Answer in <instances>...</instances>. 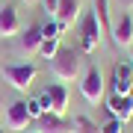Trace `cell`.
Returning <instances> with one entry per match:
<instances>
[{
  "instance_id": "obj_1",
  "label": "cell",
  "mask_w": 133,
  "mask_h": 133,
  "mask_svg": "<svg viewBox=\"0 0 133 133\" xmlns=\"http://www.w3.org/2000/svg\"><path fill=\"white\" fill-rule=\"evenodd\" d=\"M80 53H77L74 48H62L59 44V50L50 56V71L56 80H74L77 74H80Z\"/></svg>"
},
{
  "instance_id": "obj_2",
  "label": "cell",
  "mask_w": 133,
  "mask_h": 133,
  "mask_svg": "<svg viewBox=\"0 0 133 133\" xmlns=\"http://www.w3.org/2000/svg\"><path fill=\"white\" fill-rule=\"evenodd\" d=\"M80 44H83V53H92L101 44V24L95 18V9L86 12L83 21H80Z\"/></svg>"
},
{
  "instance_id": "obj_3",
  "label": "cell",
  "mask_w": 133,
  "mask_h": 133,
  "mask_svg": "<svg viewBox=\"0 0 133 133\" xmlns=\"http://www.w3.org/2000/svg\"><path fill=\"white\" fill-rule=\"evenodd\" d=\"M3 77H6L18 92H24L27 86L36 80V65H33V62H15V65H6V68H3Z\"/></svg>"
},
{
  "instance_id": "obj_4",
  "label": "cell",
  "mask_w": 133,
  "mask_h": 133,
  "mask_svg": "<svg viewBox=\"0 0 133 133\" xmlns=\"http://www.w3.org/2000/svg\"><path fill=\"white\" fill-rule=\"evenodd\" d=\"M80 92L89 104H98L104 98V77H101V68L98 65H89L83 74V83H80Z\"/></svg>"
},
{
  "instance_id": "obj_5",
  "label": "cell",
  "mask_w": 133,
  "mask_h": 133,
  "mask_svg": "<svg viewBox=\"0 0 133 133\" xmlns=\"http://www.w3.org/2000/svg\"><path fill=\"white\" fill-rule=\"evenodd\" d=\"M42 101H44V109H48V112L62 115V112H65V107H68V89H65L62 83H50L48 89H44Z\"/></svg>"
},
{
  "instance_id": "obj_6",
  "label": "cell",
  "mask_w": 133,
  "mask_h": 133,
  "mask_svg": "<svg viewBox=\"0 0 133 133\" xmlns=\"http://www.w3.org/2000/svg\"><path fill=\"white\" fill-rule=\"evenodd\" d=\"M38 121V133H77V124L68 121L65 115H53V112H44Z\"/></svg>"
},
{
  "instance_id": "obj_7",
  "label": "cell",
  "mask_w": 133,
  "mask_h": 133,
  "mask_svg": "<svg viewBox=\"0 0 133 133\" xmlns=\"http://www.w3.org/2000/svg\"><path fill=\"white\" fill-rule=\"evenodd\" d=\"M133 89V65L130 62H115L112 68V95H130Z\"/></svg>"
},
{
  "instance_id": "obj_8",
  "label": "cell",
  "mask_w": 133,
  "mask_h": 133,
  "mask_svg": "<svg viewBox=\"0 0 133 133\" xmlns=\"http://www.w3.org/2000/svg\"><path fill=\"white\" fill-rule=\"evenodd\" d=\"M109 36H112L115 48H130V44H133V18H130V15L115 18V21H112V30H109Z\"/></svg>"
},
{
  "instance_id": "obj_9",
  "label": "cell",
  "mask_w": 133,
  "mask_h": 133,
  "mask_svg": "<svg viewBox=\"0 0 133 133\" xmlns=\"http://www.w3.org/2000/svg\"><path fill=\"white\" fill-rule=\"evenodd\" d=\"M30 112H27V101H15L9 104L6 109V124H9V130H27L30 127Z\"/></svg>"
},
{
  "instance_id": "obj_10",
  "label": "cell",
  "mask_w": 133,
  "mask_h": 133,
  "mask_svg": "<svg viewBox=\"0 0 133 133\" xmlns=\"http://www.w3.org/2000/svg\"><path fill=\"white\" fill-rule=\"evenodd\" d=\"M107 109L112 112V118H118L121 124L133 115V101H130V95H112L107 101Z\"/></svg>"
},
{
  "instance_id": "obj_11",
  "label": "cell",
  "mask_w": 133,
  "mask_h": 133,
  "mask_svg": "<svg viewBox=\"0 0 133 133\" xmlns=\"http://www.w3.org/2000/svg\"><path fill=\"white\" fill-rule=\"evenodd\" d=\"M77 12H80V0H59V6H56V18H59L56 24H59V33H62L68 24H74Z\"/></svg>"
},
{
  "instance_id": "obj_12",
  "label": "cell",
  "mask_w": 133,
  "mask_h": 133,
  "mask_svg": "<svg viewBox=\"0 0 133 133\" xmlns=\"http://www.w3.org/2000/svg\"><path fill=\"white\" fill-rule=\"evenodd\" d=\"M21 30V21H18V12H15V6H3L0 9V36H15Z\"/></svg>"
},
{
  "instance_id": "obj_13",
  "label": "cell",
  "mask_w": 133,
  "mask_h": 133,
  "mask_svg": "<svg viewBox=\"0 0 133 133\" xmlns=\"http://www.w3.org/2000/svg\"><path fill=\"white\" fill-rule=\"evenodd\" d=\"M42 38H44V36H42V24H33L24 36H21V48H24L27 53H30V50H38Z\"/></svg>"
},
{
  "instance_id": "obj_14",
  "label": "cell",
  "mask_w": 133,
  "mask_h": 133,
  "mask_svg": "<svg viewBox=\"0 0 133 133\" xmlns=\"http://www.w3.org/2000/svg\"><path fill=\"white\" fill-rule=\"evenodd\" d=\"M95 18L101 24V33H109L112 24H109V9H107V0H95Z\"/></svg>"
},
{
  "instance_id": "obj_15",
  "label": "cell",
  "mask_w": 133,
  "mask_h": 133,
  "mask_svg": "<svg viewBox=\"0 0 133 133\" xmlns=\"http://www.w3.org/2000/svg\"><path fill=\"white\" fill-rule=\"evenodd\" d=\"M27 112H30V118H33V121L42 118V115L48 112V109H44V101H42V98H30V101H27Z\"/></svg>"
},
{
  "instance_id": "obj_16",
  "label": "cell",
  "mask_w": 133,
  "mask_h": 133,
  "mask_svg": "<svg viewBox=\"0 0 133 133\" xmlns=\"http://www.w3.org/2000/svg\"><path fill=\"white\" fill-rule=\"evenodd\" d=\"M59 50V38H42V44H38V53H42V56H53V53Z\"/></svg>"
},
{
  "instance_id": "obj_17",
  "label": "cell",
  "mask_w": 133,
  "mask_h": 133,
  "mask_svg": "<svg viewBox=\"0 0 133 133\" xmlns=\"http://www.w3.org/2000/svg\"><path fill=\"white\" fill-rule=\"evenodd\" d=\"M121 127H124V124H121L118 118H109V121L101 124V130H98V133H121Z\"/></svg>"
},
{
  "instance_id": "obj_18",
  "label": "cell",
  "mask_w": 133,
  "mask_h": 133,
  "mask_svg": "<svg viewBox=\"0 0 133 133\" xmlns=\"http://www.w3.org/2000/svg\"><path fill=\"white\" fill-rule=\"evenodd\" d=\"M42 36L44 38H59V24L56 21H48V24L42 27Z\"/></svg>"
},
{
  "instance_id": "obj_19",
  "label": "cell",
  "mask_w": 133,
  "mask_h": 133,
  "mask_svg": "<svg viewBox=\"0 0 133 133\" xmlns=\"http://www.w3.org/2000/svg\"><path fill=\"white\" fill-rule=\"evenodd\" d=\"M74 124H77V133H98V127H95V124H92L89 118H83V115H80V118H77Z\"/></svg>"
},
{
  "instance_id": "obj_20",
  "label": "cell",
  "mask_w": 133,
  "mask_h": 133,
  "mask_svg": "<svg viewBox=\"0 0 133 133\" xmlns=\"http://www.w3.org/2000/svg\"><path fill=\"white\" fill-rule=\"evenodd\" d=\"M42 3H44V12H48L50 18H53V15H56V6H59V0H42Z\"/></svg>"
},
{
  "instance_id": "obj_21",
  "label": "cell",
  "mask_w": 133,
  "mask_h": 133,
  "mask_svg": "<svg viewBox=\"0 0 133 133\" xmlns=\"http://www.w3.org/2000/svg\"><path fill=\"white\" fill-rule=\"evenodd\" d=\"M124 3H127V6H133V0H124Z\"/></svg>"
},
{
  "instance_id": "obj_22",
  "label": "cell",
  "mask_w": 133,
  "mask_h": 133,
  "mask_svg": "<svg viewBox=\"0 0 133 133\" xmlns=\"http://www.w3.org/2000/svg\"><path fill=\"white\" fill-rule=\"evenodd\" d=\"M24 3H36V0H24Z\"/></svg>"
},
{
  "instance_id": "obj_23",
  "label": "cell",
  "mask_w": 133,
  "mask_h": 133,
  "mask_svg": "<svg viewBox=\"0 0 133 133\" xmlns=\"http://www.w3.org/2000/svg\"><path fill=\"white\" fill-rule=\"evenodd\" d=\"M130 65H133V53H130Z\"/></svg>"
},
{
  "instance_id": "obj_24",
  "label": "cell",
  "mask_w": 133,
  "mask_h": 133,
  "mask_svg": "<svg viewBox=\"0 0 133 133\" xmlns=\"http://www.w3.org/2000/svg\"><path fill=\"white\" fill-rule=\"evenodd\" d=\"M130 101H133V89H130Z\"/></svg>"
},
{
  "instance_id": "obj_25",
  "label": "cell",
  "mask_w": 133,
  "mask_h": 133,
  "mask_svg": "<svg viewBox=\"0 0 133 133\" xmlns=\"http://www.w3.org/2000/svg\"><path fill=\"white\" fill-rule=\"evenodd\" d=\"M0 133H3V127H0Z\"/></svg>"
}]
</instances>
